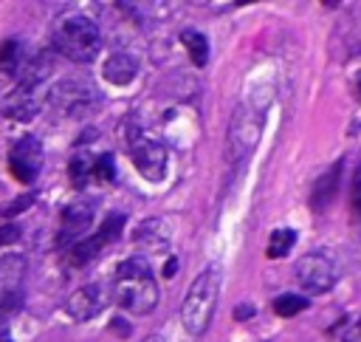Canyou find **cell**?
Returning <instances> with one entry per match:
<instances>
[{
    "label": "cell",
    "mask_w": 361,
    "mask_h": 342,
    "mask_svg": "<svg viewBox=\"0 0 361 342\" xmlns=\"http://www.w3.org/2000/svg\"><path fill=\"white\" fill-rule=\"evenodd\" d=\"M263 125H265V110L263 108L240 105L235 110L232 127H229V136H226V150H229V158L232 161H240V158L251 156V150L260 141Z\"/></svg>",
    "instance_id": "cell-4"
},
{
    "label": "cell",
    "mask_w": 361,
    "mask_h": 342,
    "mask_svg": "<svg viewBox=\"0 0 361 342\" xmlns=\"http://www.w3.org/2000/svg\"><path fill=\"white\" fill-rule=\"evenodd\" d=\"M68 176H71V182H74L77 187H82V184L93 176V158H91L88 153H77V156L71 158V164H68Z\"/></svg>",
    "instance_id": "cell-20"
},
{
    "label": "cell",
    "mask_w": 361,
    "mask_h": 342,
    "mask_svg": "<svg viewBox=\"0 0 361 342\" xmlns=\"http://www.w3.org/2000/svg\"><path fill=\"white\" fill-rule=\"evenodd\" d=\"M353 210L361 215V167L355 170V179H353Z\"/></svg>",
    "instance_id": "cell-24"
},
{
    "label": "cell",
    "mask_w": 361,
    "mask_h": 342,
    "mask_svg": "<svg viewBox=\"0 0 361 342\" xmlns=\"http://www.w3.org/2000/svg\"><path fill=\"white\" fill-rule=\"evenodd\" d=\"M175 269H178V260H175V258H169V260H166V266H164V277H172V274H175Z\"/></svg>",
    "instance_id": "cell-27"
},
{
    "label": "cell",
    "mask_w": 361,
    "mask_h": 342,
    "mask_svg": "<svg viewBox=\"0 0 361 342\" xmlns=\"http://www.w3.org/2000/svg\"><path fill=\"white\" fill-rule=\"evenodd\" d=\"M122 229H124V215H122V213L107 215V218H105V224H102L91 238H85V241H79V243H74V246L68 249V260H71L74 266H85V263H91V260H93V258H99V255H102L113 241H119Z\"/></svg>",
    "instance_id": "cell-8"
},
{
    "label": "cell",
    "mask_w": 361,
    "mask_h": 342,
    "mask_svg": "<svg viewBox=\"0 0 361 342\" xmlns=\"http://www.w3.org/2000/svg\"><path fill=\"white\" fill-rule=\"evenodd\" d=\"M107 303H110V291L105 289V283H88V286H79V289L65 300V311H68L71 319L88 322V319H93L96 314H102Z\"/></svg>",
    "instance_id": "cell-11"
},
{
    "label": "cell",
    "mask_w": 361,
    "mask_h": 342,
    "mask_svg": "<svg viewBox=\"0 0 361 342\" xmlns=\"http://www.w3.org/2000/svg\"><path fill=\"white\" fill-rule=\"evenodd\" d=\"M43 141L37 136H23L15 141L12 153H9V170H12V176L23 184H32L37 176H40V170H43Z\"/></svg>",
    "instance_id": "cell-9"
},
{
    "label": "cell",
    "mask_w": 361,
    "mask_h": 342,
    "mask_svg": "<svg viewBox=\"0 0 361 342\" xmlns=\"http://www.w3.org/2000/svg\"><path fill=\"white\" fill-rule=\"evenodd\" d=\"M93 176L102 179V182H113L116 179V161H113L110 153H105V156H99L93 161Z\"/></svg>",
    "instance_id": "cell-21"
},
{
    "label": "cell",
    "mask_w": 361,
    "mask_h": 342,
    "mask_svg": "<svg viewBox=\"0 0 361 342\" xmlns=\"http://www.w3.org/2000/svg\"><path fill=\"white\" fill-rule=\"evenodd\" d=\"M144 342H164V334H150Z\"/></svg>",
    "instance_id": "cell-28"
},
{
    "label": "cell",
    "mask_w": 361,
    "mask_h": 342,
    "mask_svg": "<svg viewBox=\"0 0 361 342\" xmlns=\"http://www.w3.org/2000/svg\"><path fill=\"white\" fill-rule=\"evenodd\" d=\"M308 305H310L308 297L294 294V291H285V294H280V297L274 300V311H277L280 317H296V314H302Z\"/></svg>",
    "instance_id": "cell-19"
},
{
    "label": "cell",
    "mask_w": 361,
    "mask_h": 342,
    "mask_svg": "<svg viewBox=\"0 0 361 342\" xmlns=\"http://www.w3.org/2000/svg\"><path fill=\"white\" fill-rule=\"evenodd\" d=\"M180 43H184V49L190 51V60H192V65L204 68V65L209 63V40H206L201 32H195V29L180 32Z\"/></svg>",
    "instance_id": "cell-16"
},
{
    "label": "cell",
    "mask_w": 361,
    "mask_h": 342,
    "mask_svg": "<svg viewBox=\"0 0 361 342\" xmlns=\"http://www.w3.org/2000/svg\"><path fill=\"white\" fill-rule=\"evenodd\" d=\"M127 144H130V158L136 164V170L152 184H161L166 179V167H169V153L166 147L147 136L144 130H130L127 133Z\"/></svg>",
    "instance_id": "cell-5"
},
{
    "label": "cell",
    "mask_w": 361,
    "mask_h": 342,
    "mask_svg": "<svg viewBox=\"0 0 361 342\" xmlns=\"http://www.w3.org/2000/svg\"><path fill=\"white\" fill-rule=\"evenodd\" d=\"M221 286H223V272L218 266L204 269L192 280L184 303H180V322H184L190 336H204L209 331L218 300H221Z\"/></svg>",
    "instance_id": "cell-2"
},
{
    "label": "cell",
    "mask_w": 361,
    "mask_h": 342,
    "mask_svg": "<svg viewBox=\"0 0 361 342\" xmlns=\"http://www.w3.org/2000/svg\"><path fill=\"white\" fill-rule=\"evenodd\" d=\"M51 46L71 63H91V60H96V54L102 49V32H99L96 20H91L88 15L71 12L54 23Z\"/></svg>",
    "instance_id": "cell-3"
},
{
    "label": "cell",
    "mask_w": 361,
    "mask_h": 342,
    "mask_svg": "<svg viewBox=\"0 0 361 342\" xmlns=\"http://www.w3.org/2000/svg\"><path fill=\"white\" fill-rule=\"evenodd\" d=\"M23 46L20 40H6L4 49H0V71L4 74H18L23 65Z\"/></svg>",
    "instance_id": "cell-17"
},
{
    "label": "cell",
    "mask_w": 361,
    "mask_h": 342,
    "mask_svg": "<svg viewBox=\"0 0 361 342\" xmlns=\"http://www.w3.org/2000/svg\"><path fill=\"white\" fill-rule=\"evenodd\" d=\"M20 238V227L18 224H0V246H12Z\"/></svg>",
    "instance_id": "cell-23"
},
{
    "label": "cell",
    "mask_w": 361,
    "mask_h": 342,
    "mask_svg": "<svg viewBox=\"0 0 361 342\" xmlns=\"http://www.w3.org/2000/svg\"><path fill=\"white\" fill-rule=\"evenodd\" d=\"M110 297L116 300L119 308H124L127 314H136V317H147V314L155 311L158 280H155L150 263L141 255L127 258L124 263H119V269L113 274Z\"/></svg>",
    "instance_id": "cell-1"
},
{
    "label": "cell",
    "mask_w": 361,
    "mask_h": 342,
    "mask_svg": "<svg viewBox=\"0 0 361 342\" xmlns=\"http://www.w3.org/2000/svg\"><path fill=\"white\" fill-rule=\"evenodd\" d=\"M294 243H296V232H294V229H274L271 238H268L265 255H268V258H285Z\"/></svg>",
    "instance_id": "cell-18"
},
{
    "label": "cell",
    "mask_w": 361,
    "mask_h": 342,
    "mask_svg": "<svg viewBox=\"0 0 361 342\" xmlns=\"http://www.w3.org/2000/svg\"><path fill=\"white\" fill-rule=\"evenodd\" d=\"M102 77L110 82V85H130L136 77H138V60L127 51H116L105 60L102 65Z\"/></svg>",
    "instance_id": "cell-13"
},
{
    "label": "cell",
    "mask_w": 361,
    "mask_h": 342,
    "mask_svg": "<svg viewBox=\"0 0 361 342\" xmlns=\"http://www.w3.org/2000/svg\"><path fill=\"white\" fill-rule=\"evenodd\" d=\"M358 99H361V80H358Z\"/></svg>",
    "instance_id": "cell-29"
},
{
    "label": "cell",
    "mask_w": 361,
    "mask_h": 342,
    "mask_svg": "<svg viewBox=\"0 0 361 342\" xmlns=\"http://www.w3.org/2000/svg\"><path fill=\"white\" fill-rule=\"evenodd\" d=\"M26 277V258L23 255H4L0 258V308L9 311L12 297L20 300V286Z\"/></svg>",
    "instance_id": "cell-12"
},
{
    "label": "cell",
    "mask_w": 361,
    "mask_h": 342,
    "mask_svg": "<svg viewBox=\"0 0 361 342\" xmlns=\"http://www.w3.org/2000/svg\"><path fill=\"white\" fill-rule=\"evenodd\" d=\"M51 63H54V60H51L48 51H40V54H34L32 60H26V63L20 65V71H18V77H20V91H37V88L51 77V71H54Z\"/></svg>",
    "instance_id": "cell-14"
},
{
    "label": "cell",
    "mask_w": 361,
    "mask_h": 342,
    "mask_svg": "<svg viewBox=\"0 0 361 342\" xmlns=\"http://www.w3.org/2000/svg\"><path fill=\"white\" fill-rule=\"evenodd\" d=\"M339 176H341V161H339V164H333V167L327 170V173L316 182V187H313V198H310V204H313V210H316V213L327 210V207H330V201L336 198Z\"/></svg>",
    "instance_id": "cell-15"
},
{
    "label": "cell",
    "mask_w": 361,
    "mask_h": 342,
    "mask_svg": "<svg viewBox=\"0 0 361 342\" xmlns=\"http://www.w3.org/2000/svg\"><path fill=\"white\" fill-rule=\"evenodd\" d=\"M96 218V207L91 201H71L63 215H60V232H57V246L71 249L74 243L82 241V235L91 229Z\"/></svg>",
    "instance_id": "cell-10"
},
{
    "label": "cell",
    "mask_w": 361,
    "mask_h": 342,
    "mask_svg": "<svg viewBox=\"0 0 361 342\" xmlns=\"http://www.w3.org/2000/svg\"><path fill=\"white\" fill-rule=\"evenodd\" d=\"M296 283L310 294H324L336 286V263L322 252H308L294 266Z\"/></svg>",
    "instance_id": "cell-7"
},
{
    "label": "cell",
    "mask_w": 361,
    "mask_h": 342,
    "mask_svg": "<svg viewBox=\"0 0 361 342\" xmlns=\"http://www.w3.org/2000/svg\"><path fill=\"white\" fill-rule=\"evenodd\" d=\"M341 342H361V317L347 328V334H344V339Z\"/></svg>",
    "instance_id": "cell-25"
},
{
    "label": "cell",
    "mask_w": 361,
    "mask_h": 342,
    "mask_svg": "<svg viewBox=\"0 0 361 342\" xmlns=\"http://www.w3.org/2000/svg\"><path fill=\"white\" fill-rule=\"evenodd\" d=\"M51 105L54 110H60L68 119H82L88 113H93L102 102L99 91L93 88V82L88 80H63L54 91H51Z\"/></svg>",
    "instance_id": "cell-6"
},
{
    "label": "cell",
    "mask_w": 361,
    "mask_h": 342,
    "mask_svg": "<svg viewBox=\"0 0 361 342\" xmlns=\"http://www.w3.org/2000/svg\"><path fill=\"white\" fill-rule=\"evenodd\" d=\"M32 204H34V196H20V198H15L12 204H4V207H0V218H15L18 213L29 210Z\"/></svg>",
    "instance_id": "cell-22"
},
{
    "label": "cell",
    "mask_w": 361,
    "mask_h": 342,
    "mask_svg": "<svg viewBox=\"0 0 361 342\" xmlns=\"http://www.w3.org/2000/svg\"><path fill=\"white\" fill-rule=\"evenodd\" d=\"M235 317H237V319H251V317H254V305H237Z\"/></svg>",
    "instance_id": "cell-26"
}]
</instances>
